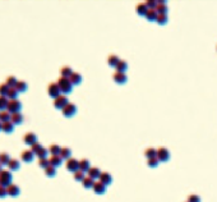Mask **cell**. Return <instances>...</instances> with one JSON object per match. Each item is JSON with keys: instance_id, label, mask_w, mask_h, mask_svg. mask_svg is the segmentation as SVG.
Segmentation results:
<instances>
[{"instance_id": "cell-1", "label": "cell", "mask_w": 217, "mask_h": 202, "mask_svg": "<svg viewBox=\"0 0 217 202\" xmlns=\"http://www.w3.org/2000/svg\"><path fill=\"white\" fill-rule=\"evenodd\" d=\"M57 86H59V88H60V92L63 93V95H68V93H70L72 92V90H73V85H72V82L69 81V78H63V77H60L57 79Z\"/></svg>"}, {"instance_id": "cell-14", "label": "cell", "mask_w": 217, "mask_h": 202, "mask_svg": "<svg viewBox=\"0 0 217 202\" xmlns=\"http://www.w3.org/2000/svg\"><path fill=\"white\" fill-rule=\"evenodd\" d=\"M10 122H12L14 126H21V124L23 123V115H22L21 113H14V114H12Z\"/></svg>"}, {"instance_id": "cell-4", "label": "cell", "mask_w": 217, "mask_h": 202, "mask_svg": "<svg viewBox=\"0 0 217 202\" xmlns=\"http://www.w3.org/2000/svg\"><path fill=\"white\" fill-rule=\"evenodd\" d=\"M69 103L68 101V97L65 96V95H60V96H57L55 100H54V108L55 109H60V110H63V108L67 105Z\"/></svg>"}, {"instance_id": "cell-45", "label": "cell", "mask_w": 217, "mask_h": 202, "mask_svg": "<svg viewBox=\"0 0 217 202\" xmlns=\"http://www.w3.org/2000/svg\"><path fill=\"white\" fill-rule=\"evenodd\" d=\"M41 149H42V145H41V143H38V142H36V143H33V145L31 146V150H32V152H33L35 155H36L38 151H40Z\"/></svg>"}, {"instance_id": "cell-13", "label": "cell", "mask_w": 217, "mask_h": 202, "mask_svg": "<svg viewBox=\"0 0 217 202\" xmlns=\"http://www.w3.org/2000/svg\"><path fill=\"white\" fill-rule=\"evenodd\" d=\"M49 161H50V165L54 166V168H57V166H60L63 164V159H62L60 155H51Z\"/></svg>"}, {"instance_id": "cell-37", "label": "cell", "mask_w": 217, "mask_h": 202, "mask_svg": "<svg viewBox=\"0 0 217 202\" xmlns=\"http://www.w3.org/2000/svg\"><path fill=\"white\" fill-rule=\"evenodd\" d=\"M9 90L10 88L7 86V83H2V85H0V96H2V97H7Z\"/></svg>"}, {"instance_id": "cell-38", "label": "cell", "mask_w": 217, "mask_h": 202, "mask_svg": "<svg viewBox=\"0 0 217 202\" xmlns=\"http://www.w3.org/2000/svg\"><path fill=\"white\" fill-rule=\"evenodd\" d=\"M45 174H46V177H49V178L55 177V174H56V168H54V166L49 165V166L45 169Z\"/></svg>"}, {"instance_id": "cell-19", "label": "cell", "mask_w": 217, "mask_h": 202, "mask_svg": "<svg viewBox=\"0 0 217 202\" xmlns=\"http://www.w3.org/2000/svg\"><path fill=\"white\" fill-rule=\"evenodd\" d=\"M19 93H23V92H26L27 91V88H28V85L24 82V81H18L17 82V85H15V87H14Z\"/></svg>"}, {"instance_id": "cell-44", "label": "cell", "mask_w": 217, "mask_h": 202, "mask_svg": "<svg viewBox=\"0 0 217 202\" xmlns=\"http://www.w3.org/2000/svg\"><path fill=\"white\" fill-rule=\"evenodd\" d=\"M47 152H49V150L45 149V147H42V149H41L40 151H38L36 155H37L38 159H46V157H47Z\"/></svg>"}, {"instance_id": "cell-24", "label": "cell", "mask_w": 217, "mask_h": 202, "mask_svg": "<svg viewBox=\"0 0 217 202\" xmlns=\"http://www.w3.org/2000/svg\"><path fill=\"white\" fill-rule=\"evenodd\" d=\"M157 17H159V13H157V10H156V9H148V12H147V14H146V18L148 19L149 22L156 21Z\"/></svg>"}, {"instance_id": "cell-9", "label": "cell", "mask_w": 217, "mask_h": 202, "mask_svg": "<svg viewBox=\"0 0 217 202\" xmlns=\"http://www.w3.org/2000/svg\"><path fill=\"white\" fill-rule=\"evenodd\" d=\"M112 79L115 81L116 83L123 85V83L127 82V74H125V72H117V70H116V72L112 74Z\"/></svg>"}, {"instance_id": "cell-18", "label": "cell", "mask_w": 217, "mask_h": 202, "mask_svg": "<svg viewBox=\"0 0 217 202\" xmlns=\"http://www.w3.org/2000/svg\"><path fill=\"white\" fill-rule=\"evenodd\" d=\"M8 168L10 171H17V170H19V168H21V163H19L17 159H12L8 164Z\"/></svg>"}, {"instance_id": "cell-36", "label": "cell", "mask_w": 217, "mask_h": 202, "mask_svg": "<svg viewBox=\"0 0 217 202\" xmlns=\"http://www.w3.org/2000/svg\"><path fill=\"white\" fill-rule=\"evenodd\" d=\"M8 104H9V100H8V97H2V96H0V111H4V110H7Z\"/></svg>"}, {"instance_id": "cell-7", "label": "cell", "mask_w": 217, "mask_h": 202, "mask_svg": "<svg viewBox=\"0 0 217 202\" xmlns=\"http://www.w3.org/2000/svg\"><path fill=\"white\" fill-rule=\"evenodd\" d=\"M62 113H63V115H64V116L70 118V116H73V115L77 113V106H75L74 104H72V103H68V104H67V105L63 108Z\"/></svg>"}, {"instance_id": "cell-11", "label": "cell", "mask_w": 217, "mask_h": 202, "mask_svg": "<svg viewBox=\"0 0 217 202\" xmlns=\"http://www.w3.org/2000/svg\"><path fill=\"white\" fill-rule=\"evenodd\" d=\"M35 159V154L32 152V150H24L21 154V160L24 161V163H32Z\"/></svg>"}, {"instance_id": "cell-21", "label": "cell", "mask_w": 217, "mask_h": 202, "mask_svg": "<svg viewBox=\"0 0 217 202\" xmlns=\"http://www.w3.org/2000/svg\"><path fill=\"white\" fill-rule=\"evenodd\" d=\"M2 131H3L4 133H7V134H10V133H13V131H14V124H13L12 122H5V123H3V126H2Z\"/></svg>"}, {"instance_id": "cell-10", "label": "cell", "mask_w": 217, "mask_h": 202, "mask_svg": "<svg viewBox=\"0 0 217 202\" xmlns=\"http://www.w3.org/2000/svg\"><path fill=\"white\" fill-rule=\"evenodd\" d=\"M157 159H159L160 161H167L170 159L169 150L165 149V147H160L159 150H157Z\"/></svg>"}, {"instance_id": "cell-26", "label": "cell", "mask_w": 217, "mask_h": 202, "mask_svg": "<svg viewBox=\"0 0 217 202\" xmlns=\"http://www.w3.org/2000/svg\"><path fill=\"white\" fill-rule=\"evenodd\" d=\"M12 159H10V156H9V154H7V152H2L0 154V164H2L3 166H8V164H9V161H10Z\"/></svg>"}, {"instance_id": "cell-15", "label": "cell", "mask_w": 217, "mask_h": 202, "mask_svg": "<svg viewBox=\"0 0 217 202\" xmlns=\"http://www.w3.org/2000/svg\"><path fill=\"white\" fill-rule=\"evenodd\" d=\"M93 191L97 193V194H102L105 191H106V186L104 184V183H101L100 180L98 182H95V184H93Z\"/></svg>"}, {"instance_id": "cell-27", "label": "cell", "mask_w": 217, "mask_h": 202, "mask_svg": "<svg viewBox=\"0 0 217 202\" xmlns=\"http://www.w3.org/2000/svg\"><path fill=\"white\" fill-rule=\"evenodd\" d=\"M10 118H12V114L8 111V110H4V111H0V122L2 123H5V122H10Z\"/></svg>"}, {"instance_id": "cell-2", "label": "cell", "mask_w": 217, "mask_h": 202, "mask_svg": "<svg viewBox=\"0 0 217 202\" xmlns=\"http://www.w3.org/2000/svg\"><path fill=\"white\" fill-rule=\"evenodd\" d=\"M12 171L10 170H3L0 173V184L4 186V187H8L12 184Z\"/></svg>"}, {"instance_id": "cell-33", "label": "cell", "mask_w": 217, "mask_h": 202, "mask_svg": "<svg viewBox=\"0 0 217 202\" xmlns=\"http://www.w3.org/2000/svg\"><path fill=\"white\" fill-rule=\"evenodd\" d=\"M115 68H116L117 72H125L127 68H128V63L125 62V60H122V59H120V60H119V63L116 64Z\"/></svg>"}, {"instance_id": "cell-31", "label": "cell", "mask_w": 217, "mask_h": 202, "mask_svg": "<svg viewBox=\"0 0 217 202\" xmlns=\"http://www.w3.org/2000/svg\"><path fill=\"white\" fill-rule=\"evenodd\" d=\"M82 184H83L84 188H92L93 184H95V179H92V178H90V177L87 175V177L82 180Z\"/></svg>"}, {"instance_id": "cell-20", "label": "cell", "mask_w": 217, "mask_h": 202, "mask_svg": "<svg viewBox=\"0 0 217 202\" xmlns=\"http://www.w3.org/2000/svg\"><path fill=\"white\" fill-rule=\"evenodd\" d=\"M87 173H88V177L92 178V179H97V178H100V175H101V170L98 168H96V166H93V168L91 166V169Z\"/></svg>"}, {"instance_id": "cell-42", "label": "cell", "mask_w": 217, "mask_h": 202, "mask_svg": "<svg viewBox=\"0 0 217 202\" xmlns=\"http://www.w3.org/2000/svg\"><path fill=\"white\" fill-rule=\"evenodd\" d=\"M159 163H160V160L157 159V157H152V159H148L147 160V165L149 168H156L157 165H159Z\"/></svg>"}, {"instance_id": "cell-34", "label": "cell", "mask_w": 217, "mask_h": 202, "mask_svg": "<svg viewBox=\"0 0 217 202\" xmlns=\"http://www.w3.org/2000/svg\"><path fill=\"white\" fill-rule=\"evenodd\" d=\"M144 156L148 157V159H152V157H157V150L155 147H148L146 151H144Z\"/></svg>"}, {"instance_id": "cell-12", "label": "cell", "mask_w": 217, "mask_h": 202, "mask_svg": "<svg viewBox=\"0 0 217 202\" xmlns=\"http://www.w3.org/2000/svg\"><path fill=\"white\" fill-rule=\"evenodd\" d=\"M7 191H8V196H10V197H18L19 193H21V188L13 183L7 187Z\"/></svg>"}, {"instance_id": "cell-6", "label": "cell", "mask_w": 217, "mask_h": 202, "mask_svg": "<svg viewBox=\"0 0 217 202\" xmlns=\"http://www.w3.org/2000/svg\"><path fill=\"white\" fill-rule=\"evenodd\" d=\"M65 168L67 170L72 171V173H75L77 170H79V161L74 157H70L69 160H67V164H65Z\"/></svg>"}, {"instance_id": "cell-50", "label": "cell", "mask_w": 217, "mask_h": 202, "mask_svg": "<svg viewBox=\"0 0 217 202\" xmlns=\"http://www.w3.org/2000/svg\"><path fill=\"white\" fill-rule=\"evenodd\" d=\"M2 126H3V123H2V122H0V131H2Z\"/></svg>"}, {"instance_id": "cell-30", "label": "cell", "mask_w": 217, "mask_h": 202, "mask_svg": "<svg viewBox=\"0 0 217 202\" xmlns=\"http://www.w3.org/2000/svg\"><path fill=\"white\" fill-rule=\"evenodd\" d=\"M60 151H62V147L59 146V145H56V143H52L49 147V152L51 155H60Z\"/></svg>"}, {"instance_id": "cell-47", "label": "cell", "mask_w": 217, "mask_h": 202, "mask_svg": "<svg viewBox=\"0 0 217 202\" xmlns=\"http://www.w3.org/2000/svg\"><path fill=\"white\" fill-rule=\"evenodd\" d=\"M8 196V191H7V187L0 184V198H4Z\"/></svg>"}, {"instance_id": "cell-29", "label": "cell", "mask_w": 217, "mask_h": 202, "mask_svg": "<svg viewBox=\"0 0 217 202\" xmlns=\"http://www.w3.org/2000/svg\"><path fill=\"white\" fill-rule=\"evenodd\" d=\"M60 156H62V159L64 160H69L70 159V156H72V150L69 149V147H62V151H60Z\"/></svg>"}, {"instance_id": "cell-3", "label": "cell", "mask_w": 217, "mask_h": 202, "mask_svg": "<svg viewBox=\"0 0 217 202\" xmlns=\"http://www.w3.org/2000/svg\"><path fill=\"white\" fill-rule=\"evenodd\" d=\"M22 109V103L19 101L18 98L17 100H9V104H8V108L7 110L10 113V114H14V113H19Z\"/></svg>"}, {"instance_id": "cell-8", "label": "cell", "mask_w": 217, "mask_h": 202, "mask_svg": "<svg viewBox=\"0 0 217 202\" xmlns=\"http://www.w3.org/2000/svg\"><path fill=\"white\" fill-rule=\"evenodd\" d=\"M23 142H24L26 145H28V146H32L33 143L37 142V136H36L33 132H28V133H26V134L23 136Z\"/></svg>"}, {"instance_id": "cell-49", "label": "cell", "mask_w": 217, "mask_h": 202, "mask_svg": "<svg viewBox=\"0 0 217 202\" xmlns=\"http://www.w3.org/2000/svg\"><path fill=\"white\" fill-rule=\"evenodd\" d=\"M3 170H4V169H3V165H2V164H0V173H2Z\"/></svg>"}, {"instance_id": "cell-25", "label": "cell", "mask_w": 217, "mask_h": 202, "mask_svg": "<svg viewBox=\"0 0 217 202\" xmlns=\"http://www.w3.org/2000/svg\"><path fill=\"white\" fill-rule=\"evenodd\" d=\"M156 10L159 14H167V7L164 2H157V7H156Z\"/></svg>"}, {"instance_id": "cell-17", "label": "cell", "mask_w": 217, "mask_h": 202, "mask_svg": "<svg viewBox=\"0 0 217 202\" xmlns=\"http://www.w3.org/2000/svg\"><path fill=\"white\" fill-rule=\"evenodd\" d=\"M69 81L72 82L73 86H77V85H79V83L82 82V76H81L79 73H78V72H73V74L70 76Z\"/></svg>"}, {"instance_id": "cell-28", "label": "cell", "mask_w": 217, "mask_h": 202, "mask_svg": "<svg viewBox=\"0 0 217 202\" xmlns=\"http://www.w3.org/2000/svg\"><path fill=\"white\" fill-rule=\"evenodd\" d=\"M60 74H62V77L63 78H70V76L73 74V70H72V68L70 67H63L62 69H60Z\"/></svg>"}, {"instance_id": "cell-35", "label": "cell", "mask_w": 217, "mask_h": 202, "mask_svg": "<svg viewBox=\"0 0 217 202\" xmlns=\"http://www.w3.org/2000/svg\"><path fill=\"white\" fill-rule=\"evenodd\" d=\"M17 82H18V81H17L15 77H13V76H9V77L7 78V81H5V83H7V86H8L9 88H14L15 85H17Z\"/></svg>"}, {"instance_id": "cell-41", "label": "cell", "mask_w": 217, "mask_h": 202, "mask_svg": "<svg viewBox=\"0 0 217 202\" xmlns=\"http://www.w3.org/2000/svg\"><path fill=\"white\" fill-rule=\"evenodd\" d=\"M18 93H19V92H18L15 88H10L7 97H8V100H17V98H18Z\"/></svg>"}, {"instance_id": "cell-5", "label": "cell", "mask_w": 217, "mask_h": 202, "mask_svg": "<svg viewBox=\"0 0 217 202\" xmlns=\"http://www.w3.org/2000/svg\"><path fill=\"white\" fill-rule=\"evenodd\" d=\"M47 93H49V96L51 97V98H56L57 96H60L62 95V92H60V88H59V86H57V83H50L49 86H47Z\"/></svg>"}, {"instance_id": "cell-40", "label": "cell", "mask_w": 217, "mask_h": 202, "mask_svg": "<svg viewBox=\"0 0 217 202\" xmlns=\"http://www.w3.org/2000/svg\"><path fill=\"white\" fill-rule=\"evenodd\" d=\"M73 178H74L75 180H78V182H82L86 177H84V173H83L82 170H77L75 173H73Z\"/></svg>"}, {"instance_id": "cell-46", "label": "cell", "mask_w": 217, "mask_h": 202, "mask_svg": "<svg viewBox=\"0 0 217 202\" xmlns=\"http://www.w3.org/2000/svg\"><path fill=\"white\" fill-rule=\"evenodd\" d=\"M188 202H201V197L198 194H190L188 197Z\"/></svg>"}, {"instance_id": "cell-16", "label": "cell", "mask_w": 217, "mask_h": 202, "mask_svg": "<svg viewBox=\"0 0 217 202\" xmlns=\"http://www.w3.org/2000/svg\"><path fill=\"white\" fill-rule=\"evenodd\" d=\"M98 179H100V182H101V183H104L105 186H109L110 183H111V182H112V177H111V174L110 173H101V175H100V178H98Z\"/></svg>"}, {"instance_id": "cell-48", "label": "cell", "mask_w": 217, "mask_h": 202, "mask_svg": "<svg viewBox=\"0 0 217 202\" xmlns=\"http://www.w3.org/2000/svg\"><path fill=\"white\" fill-rule=\"evenodd\" d=\"M146 5H147L148 9H156L157 2H153V0H148V2H146Z\"/></svg>"}, {"instance_id": "cell-23", "label": "cell", "mask_w": 217, "mask_h": 202, "mask_svg": "<svg viewBox=\"0 0 217 202\" xmlns=\"http://www.w3.org/2000/svg\"><path fill=\"white\" fill-rule=\"evenodd\" d=\"M90 169H91L90 161H88L87 159H82V160L79 161V170H82L83 173H86V171H88Z\"/></svg>"}, {"instance_id": "cell-22", "label": "cell", "mask_w": 217, "mask_h": 202, "mask_svg": "<svg viewBox=\"0 0 217 202\" xmlns=\"http://www.w3.org/2000/svg\"><path fill=\"white\" fill-rule=\"evenodd\" d=\"M135 10H137V13L139 14V15H144V17H146V14H147V12H148V8H147L146 3H139V4L137 5Z\"/></svg>"}, {"instance_id": "cell-43", "label": "cell", "mask_w": 217, "mask_h": 202, "mask_svg": "<svg viewBox=\"0 0 217 202\" xmlns=\"http://www.w3.org/2000/svg\"><path fill=\"white\" fill-rule=\"evenodd\" d=\"M50 165V161H49V159L46 157V159H38V166L40 168H42L44 170L47 168Z\"/></svg>"}, {"instance_id": "cell-39", "label": "cell", "mask_w": 217, "mask_h": 202, "mask_svg": "<svg viewBox=\"0 0 217 202\" xmlns=\"http://www.w3.org/2000/svg\"><path fill=\"white\" fill-rule=\"evenodd\" d=\"M156 22L159 23V25H166L167 23V14H159V17H157L156 19Z\"/></svg>"}, {"instance_id": "cell-32", "label": "cell", "mask_w": 217, "mask_h": 202, "mask_svg": "<svg viewBox=\"0 0 217 202\" xmlns=\"http://www.w3.org/2000/svg\"><path fill=\"white\" fill-rule=\"evenodd\" d=\"M119 58H117V55H115V54H111L110 56H109V59H107V63H109V65L110 67H116V64L119 63Z\"/></svg>"}]
</instances>
